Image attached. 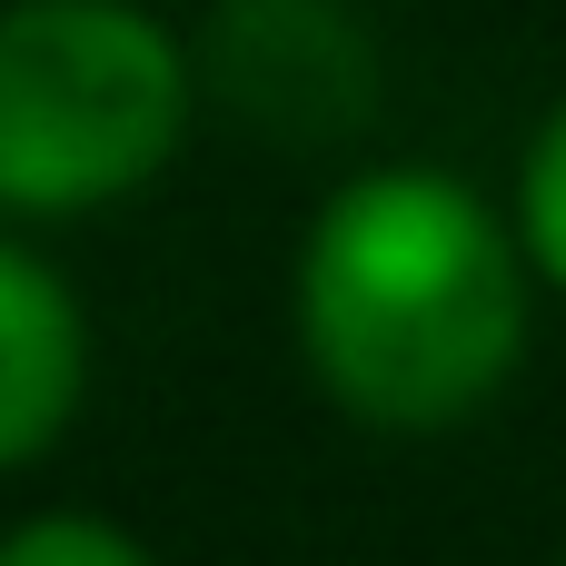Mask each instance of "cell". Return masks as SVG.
<instances>
[{
	"label": "cell",
	"instance_id": "cell-1",
	"mask_svg": "<svg viewBox=\"0 0 566 566\" xmlns=\"http://www.w3.org/2000/svg\"><path fill=\"white\" fill-rule=\"evenodd\" d=\"M298 338L338 408L378 428H448L517 368V249L478 189L438 169H368L298 249Z\"/></svg>",
	"mask_w": 566,
	"mask_h": 566
},
{
	"label": "cell",
	"instance_id": "cell-2",
	"mask_svg": "<svg viewBox=\"0 0 566 566\" xmlns=\"http://www.w3.org/2000/svg\"><path fill=\"white\" fill-rule=\"evenodd\" d=\"M189 129V60L129 0L0 10V199L90 209L139 189Z\"/></svg>",
	"mask_w": 566,
	"mask_h": 566
},
{
	"label": "cell",
	"instance_id": "cell-3",
	"mask_svg": "<svg viewBox=\"0 0 566 566\" xmlns=\"http://www.w3.org/2000/svg\"><path fill=\"white\" fill-rule=\"evenodd\" d=\"M209 90L279 149H328L368 119L378 60L338 0H219L199 40Z\"/></svg>",
	"mask_w": 566,
	"mask_h": 566
},
{
	"label": "cell",
	"instance_id": "cell-4",
	"mask_svg": "<svg viewBox=\"0 0 566 566\" xmlns=\"http://www.w3.org/2000/svg\"><path fill=\"white\" fill-rule=\"evenodd\" d=\"M80 358H90V338H80L70 289H60L30 249L0 239V468H30V458L70 428V408H80Z\"/></svg>",
	"mask_w": 566,
	"mask_h": 566
},
{
	"label": "cell",
	"instance_id": "cell-5",
	"mask_svg": "<svg viewBox=\"0 0 566 566\" xmlns=\"http://www.w3.org/2000/svg\"><path fill=\"white\" fill-rule=\"evenodd\" d=\"M517 229H527V259L566 289V109L537 129V149L517 169Z\"/></svg>",
	"mask_w": 566,
	"mask_h": 566
},
{
	"label": "cell",
	"instance_id": "cell-6",
	"mask_svg": "<svg viewBox=\"0 0 566 566\" xmlns=\"http://www.w3.org/2000/svg\"><path fill=\"white\" fill-rule=\"evenodd\" d=\"M0 566H149L109 517H30L0 537Z\"/></svg>",
	"mask_w": 566,
	"mask_h": 566
}]
</instances>
